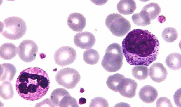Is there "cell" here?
I'll return each instance as SVG.
<instances>
[{"mask_svg":"<svg viewBox=\"0 0 181 107\" xmlns=\"http://www.w3.org/2000/svg\"><path fill=\"white\" fill-rule=\"evenodd\" d=\"M16 73V69L13 65L6 63L0 64L1 81H11Z\"/></svg>","mask_w":181,"mask_h":107,"instance_id":"9a60e30c","label":"cell"},{"mask_svg":"<svg viewBox=\"0 0 181 107\" xmlns=\"http://www.w3.org/2000/svg\"><path fill=\"white\" fill-rule=\"evenodd\" d=\"M136 9V4L133 0H120L117 5V10L123 15L131 14Z\"/></svg>","mask_w":181,"mask_h":107,"instance_id":"e0dca14e","label":"cell"},{"mask_svg":"<svg viewBox=\"0 0 181 107\" xmlns=\"http://www.w3.org/2000/svg\"><path fill=\"white\" fill-rule=\"evenodd\" d=\"M124 78L123 75L118 73L110 75L107 79V85L109 89L114 91L118 92L119 85Z\"/></svg>","mask_w":181,"mask_h":107,"instance_id":"ffe728a7","label":"cell"},{"mask_svg":"<svg viewBox=\"0 0 181 107\" xmlns=\"http://www.w3.org/2000/svg\"><path fill=\"white\" fill-rule=\"evenodd\" d=\"M131 72L134 78L139 80H142L148 76L149 69L144 65H136L133 68Z\"/></svg>","mask_w":181,"mask_h":107,"instance_id":"603a6c76","label":"cell"},{"mask_svg":"<svg viewBox=\"0 0 181 107\" xmlns=\"http://www.w3.org/2000/svg\"><path fill=\"white\" fill-rule=\"evenodd\" d=\"M17 53L20 59L26 62H30L35 59L38 51L36 44L32 40H23L17 47Z\"/></svg>","mask_w":181,"mask_h":107,"instance_id":"ba28073f","label":"cell"},{"mask_svg":"<svg viewBox=\"0 0 181 107\" xmlns=\"http://www.w3.org/2000/svg\"><path fill=\"white\" fill-rule=\"evenodd\" d=\"M55 79L59 85L66 88L71 89L74 88L79 82L81 76L75 69L67 68L59 71L55 75Z\"/></svg>","mask_w":181,"mask_h":107,"instance_id":"8992f818","label":"cell"},{"mask_svg":"<svg viewBox=\"0 0 181 107\" xmlns=\"http://www.w3.org/2000/svg\"><path fill=\"white\" fill-rule=\"evenodd\" d=\"M131 18L133 22L138 26H144L151 24V20L148 13L144 10L134 14Z\"/></svg>","mask_w":181,"mask_h":107,"instance_id":"ac0fdd59","label":"cell"},{"mask_svg":"<svg viewBox=\"0 0 181 107\" xmlns=\"http://www.w3.org/2000/svg\"><path fill=\"white\" fill-rule=\"evenodd\" d=\"M67 24L72 30L76 32L82 31L86 24V19L82 14L74 12L68 16Z\"/></svg>","mask_w":181,"mask_h":107,"instance_id":"7c38bea8","label":"cell"},{"mask_svg":"<svg viewBox=\"0 0 181 107\" xmlns=\"http://www.w3.org/2000/svg\"><path fill=\"white\" fill-rule=\"evenodd\" d=\"M17 51V47L13 44L4 43L0 46V57L4 60H11L16 56Z\"/></svg>","mask_w":181,"mask_h":107,"instance_id":"2e32d148","label":"cell"},{"mask_svg":"<svg viewBox=\"0 0 181 107\" xmlns=\"http://www.w3.org/2000/svg\"><path fill=\"white\" fill-rule=\"evenodd\" d=\"M76 57V51L73 47L64 46L56 51L54 58L57 64L64 67L72 63L75 60Z\"/></svg>","mask_w":181,"mask_h":107,"instance_id":"9c48e42d","label":"cell"},{"mask_svg":"<svg viewBox=\"0 0 181 107\" xmlns=\"http://www.w3.org/2000/svg\"><path fill=\"white\" fill-rule=\"evenodd\" d=\"M83 58L84 61L86 63L93 65L98 63L100 55L96 50L90 48L84 51Z\"/></svg>","mask_w":181,"mask_h":107,"instance_id":"44dd1931","label":"cell"},{"mask_svg":"<svg viewBox=\"0 0 181 107\" xmlns=\"http://www.w3.org/2000/svg\"><path fill=\"white\" fill-rule=\"evenodd\" d=\"M156 107H173L170 100L165 97H161L159 98L156 103Z\"/></svg>","mask_w":181,"mask_h":107,"instance_id":"4316f807","label":"cell"},{"mask_svg":"<svg viewBox=\"0 0 181 107\" xmlns=\"http://www.w3.org/2000/svg\"><path fill=\"white\" fill-rule=\"evenodd\" d=\"M167 66L170 69L177 70L181 68V54L177 53H171L168 55L165 60Z\"/></svg>","mask_w":181,"mask_h":107,"instance_id":"d6986e66","label":"cell"},{"mask_svg":"<svg viewBox=\"0 0 181 107\" xmlns=\"http://www.w3.org/2000/svg\"><path fill=\"white\" fill-rule=\"evenodd\" d=\"M108 107L107 100L104 98L98 97L94 98L91 101L89 107Z\"/></svg>","mask_w":181,"mask_h":107,"instance_id":"484cf974","label":"cell"},{"mask_svg":"<svg viewBox=\"0 0 181 107\" xmlns=\"http://www.w3.org/2000/svg\"><path fill=\"white\" fill-rule=\"evenodd\" d=\"M137 86L136 81L131 79L124 78L119 85L118 92L125 97L132 98L136 94Z\"/></svg>","mask_w":181,"mask_h":107,"instance_id":"8fae6325","label":"cell"},{"mask_svg":"<svg viewBox=\"0 0 181 107\" xmlns=\"http://www.w3.org/2000/svg\"><path fill=\"white\" fill-rule=\"evenodd\" d=\"M48 76L38 67L29 68L21 72L17 79L16 89L22 99L30 101L41 99L49 88Z\"/></svg>","mask_w":181,"mask_h":107,"instance_id":"7a4b0ae2","label":"cell"},{"mask_svg":"<svg viewBox=\"0 0 181 107\" xmlns=\"http://www.w3.org/2000/svg\"><path fill=\"white\" fill-rule=\"evenodd\" d=\"M159 47V41L154 35L140 29L131 31L122 43L123 53L132 65L149 66L156 60Z\"/></svg>","mask_w":181,"mask_h":107,"instance_id":"6da1fadb","label":"cell"},{"mask_svg":"<svg viewBox=\"0 0 181 107\" xmlns=\"http://www.w3.org/2000/svg\"><path fill=\"white\" fill-rule=\"evenodd\" d=\"M14 95L13 87L9 81H4L0 85V96L3 99L8 100Z\"/></svg>","mask_w":181,"mask_h":107,"instance_id":"7402d4cb","label":"cell"},{"mask_svg":"<svg viewBox=\"0 0 181 107\" xmlns=\"http://www.w3.org/2000/svg\"><path fill=\"white\" fill-rule=\"evenodd\" d=\"M123 56L121 46L114 43L108 46L101 64L106 71L110 72H116L122 67Z\"/></svg>","mask_w":181,"mask_h":107,"instance_id":"277c9868","label":"cell"},{"mask_svg":"<svg viewBox=\"0 0 181 107\" xmlns=\"http://www.w3.org/2000/svg\"><path fill=\"white\" fill-rule=\"evenodd\" d=\"M50 98L54 107H79L76 99L62 88L54 90L51 94Z\"/></svg>","mask_w":181,"mask_h":107,"instance_id":"52a82bcc","label":"cell"},{"mask_svg":"<svg viewBox=\"0 0 181 107\" xmlns=\"http://www.w3.org/2000/svg\"><path fill=\"white\" fill-rule=\"evenodd\" d=\"M105 24L112 34L117 37L124 36L131 28L130 22L118 13L109 15L106 18Z\"/></svg>","mask_w":181,"mask_h":107,"instance_id":"5b68a950","label":"cell"},{"mask_svg":"<svg viewBox=\"0 0 181 107\" xmlns=\"http://www.w3.org/2000/svg\"><path fill=\"white\" fill-rule=\"evenodd\" d=\"M36 105H38L37 106H38L39 105H40L39 106H44L45 105H47L48 106L54 107V106L52 103L51 100L50 99L47 98L42 102H40V103H39L36 104Z\"/></svg>","mask_w":181,"mask_h":107,"instance_id":"f1b7e54d","label":"cell"},{"mask_svg":"<svg viewBox=\"0 0 181 107\" xmlns=\"http://www.w3.org/2000/svg\"><path fill=\"white\" fill-rule=\"evenodd\" d=\"M158 93L154 87L150 85H145L142 87L139 92V96L142 101L146 103L154 102L157 99Z\"/></svg>","mask_w":181,"mask_h":107,"instance_id":"5bb4252c","label":"cell"},{"mask_svg":"<svg viewBox=\"0 0 181 107\" xmlns=\"http://www.w3.org/2000/svg\"><path fill=\"white\" fill-rule=\"evenodd\" d=\"M95 41V36L89 32H79L74 38V42L75 45L85 49L91 48L94 45Z\"/></svg>","mask_w":181,"mask_h":107,"instance_id":"30bf717a","label":"cell"},{"mask_svg":"<svg viewBox=\"0 0 181 107\" xmlns=\"http://www.w3.org/2000/svg\"><path fill=\"white\" fill-rule=\"evenodd\" d=\"M167 74V70L161 63H154L150 67L149 75L151 79L154 82L160 83L164 81Z\"/></svg>","mask_w":181,"mask_h":107,"instance_id":"4fadbf2b","label":"cell"},{"mask_svg":"<svg viewBox=\"0 0 181 107\" xmlns=\"http://www.w3.org/2000/svg\"><path fill=\"white\" fill-rule=\"evenodd\" d=\"M27 25L21 18L11 16L0 23V33L5 38L15 40L22 38L27 30Z\"/></svg>","mask_w":181,"mask_h":107,"instance_id":"3957f363","label":"cell"},{"mask_svg":"<svg viewBox=\"0 0 181 107\" xmlns=\"http://www.w3.org/2000/svg\"><path fill=\"white\" fill-rule=\"evenodd\" d=\"M161 35L165 41L171 43L174 42L177 39L178 34L175 28L172 27H168L163 30Z\"/></svg>","mask_w":181,"mask_h":107,"instance_id":"d4e9b609","label":"cell"},{"mask_svg":"<svg viewBox=\"0 0 181 107\" xmlns=\"http://www.w3.org/2000/svg\"><path fill=\"white\" fill-rule=\"evenodd\" d=\"M142 10L147 12L151 20L155 19L159 15L161 8L159 6L157 3L152 2L145 5Z\"/></svg>","mask_w":181,"mask_h":107,"instance_id":"cb8c5ba5","label":"cell"},{"mask_svg":"<svg viewBox=\"0 0 181 107\" xmlns=\"http://www.w3.org/2000/svg\"><path fill=\"white\" fill-rule=\"evenodd\" d=\"M181 89H178L175 92L174 96V102L176 105L181 107Z\"/></svg>","mask_w":181,"mask_h":107,"instance_id":"83f0119b","label":"cell"}]
</instances>
